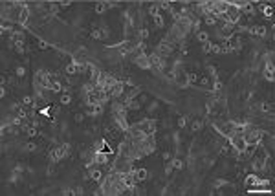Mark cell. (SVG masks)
I'll return each instance as SVG.
<instances>
[{
  "mask_svg": "<svg viewBox=\"0 0 275 196\" xmlns=\"http://www.w3.org/2000/svg\"><path fill=\"white\" fill-rule=\"evenodd\" d=\"M26 149H28L29 152H33V150H35L37 147H35V143H28V145H26Z\"/></svg>",
  "mask_w": 275,
  "mask_h": 196,
  "instance_id": "ba28073f",
  "label": "cell"
},
{
  "mask_svg": "<svg viewBox=\"0 0 275 196\" xmlns=\"http://www.w3.org/2000/svg\"><path fill=\"white\" fill-rule=\"evenodd\" d=\"M24 73H26V70H24L22 66H18V68H17V75H18V77H22Z\"/></svg>",
  "mask_w": 275,
  "mask_h": 196,
  "instance_id": "8992f818",
  "label": "cell"
},
{
  "mask_svg": "<svg viewBox=\"0 0 275 196\" xmlns=\"http://www.w3.org/2000/svg\"><path fill=\"white\" fill-rule=\"evenodd\" d=\"M103 176H101V172L99 171H92V180H95V182H99Z\"/></svg>",
  "mask_w": 275,
  "mask_h": 196,
  "instance_id": "3957f363",
  "label": "cell"
},
{
  "mask_svg": "<svg viewBox=\"0 0 275 196\" xmlns=\"http://www.w3.org/2000/svg\"><path fill=\"white\" fill-rule=\"evenodd\" d=\"M75 121L81 123V121H83V114H77V116H75Z\"/></svg>",
  "mask_w": 275,
  "mask_h": 196,
  "instance_id": "30bf717a",
  "label": "cell"
},
{
  "mask_svg": "<svg viewBox=\"0 0 275 196\" xmlns=\"http://www.w3.org/2000/svg\"><path fill=\"white\" fill-rule=\"evenodd\" d=\"M61 103H62V105L70 103V95H62V97H61Z\"/></svg>",
  "mask_w": 275,
  "mask_h": 196,
  "instance_id": "52a82bcc",
  "label": "cell"
},
{
  "mask_svg": "<svg viewBox=\"0 0 275 196\" xmlns=\"http://www.w3.org/2000/svg\"><path fill=\"white\" fill-rule=\"evenodd\" d=\"M105 9H106V7H105V4H97V6H95V13H103Z\"/></svg>",
  "mask_w": 275,
  "mask_h": 196,
  "instance_id": "277c9868",
  "label": "cell"
},
{
  "mask_svg": "<svg viewBox=\"0 0 275 196\" xmlns=\"http://www.w3.org/2000/svg\"><path fill=\"white\" fill-rule=\"evenodd\" d=\"M75 72H77V66H75V64H73V62H72V64H68V66H66V73H68V75H73V73H75Z\"/></svg>",
  "mask_w": 275,
  "mask_h": 196,
  "instance_id": "6da1fadb",
  "label": "cell"
},
{
  "mask_svg": "<svg viewBox=\"0 0 275 196\" xmlns=\"http://www.w3.org/2000/svg\"><path fill=\"white\" fill-rule=\"evenodd\" d=\"M95 161L97 163H106V156L105 154H95Z\"/></svg>",
  "mask_w": 275,
  "mask_h": 196,
  "instance_id": "7a4b0ae2",
  "label": "cell"
},
{
  "mask_svg": "<svg viewBox=\"0 0 275 196\" xmlns=\"http://www.w3.org/2000/svg\"><path fill=\"white\" fill-rule=\"evenodd\" d=\"M99 37H101V35H99V31H97V29H95V31H92V39H99Z\"/></svg>",
  "mask_w": 275,
  "mask_h": 196,
  "instance_id": "9c48e42d",
  "label": "cell"
},
{
  "mask_svg": "<svg viewBox=\"0 0 275 196\" xmlns=\"http://www.w3.org/2000/svg\"><path fill=\"white\" fill-rule=\"evenodd\" d=\"M138 180H145V176H147V171H138Z\"/></svg>",
  "mask_w": 275,
  "mask_h": 196,
  "instance_id": "5b68a950",
  "label": "cell"
}]
</instances>
